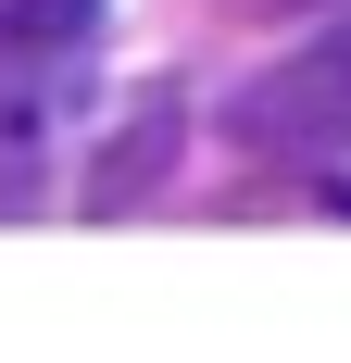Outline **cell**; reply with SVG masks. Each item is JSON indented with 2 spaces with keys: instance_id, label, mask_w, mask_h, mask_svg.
<instances>
[{
  "instance_id": "6da1fadb",
  "label": "cell",
  "mask_w": 351,
  "mask_h": 363,
  "mask_svg": "<svg viewBox=\"0 0 351 363\" xmlns=\"http://www.w3.org/2000/svg\"><path fill=\"white\" fill-rule=\"evenodd\" d=\"M251 150H276V163H351V13H326L301 50H276V63L239 88V113H226Z\"/></svg>"
}]
</instances>
